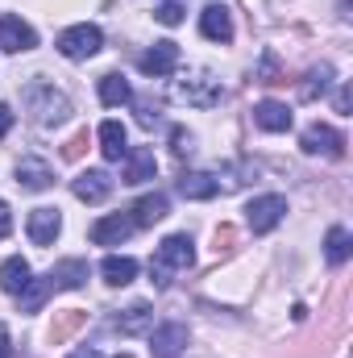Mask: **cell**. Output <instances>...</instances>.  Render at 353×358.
I'll return each mask as SVG.
<instances>
[{"instance_id": "1", "label": "cell", "mask_w": 353, "mask_h": 358, "mask_svg": "<svg viewBox=\"0 0 353 358\" xmlns=\"http://www.w3.org/2000/svg\"><path fill=\"white\" fill-rule=\"evenodd\" d=\"M100 46H104V34H100L96 25H88V21L59 34V55H63V59H91Z\"/></svg>"}, {"instance_id": "2", "label": "cell", "mask_w": 353, "mask_h": 358, "mask_svg": "<svg viewBox=\"0 0 353 358\" xmlns=\"http://www.w3.org/2000/svg\"><path fill=\"white\" fill-rule=\"evenodd\" d=\"M283 217H287V200L283 196H254L250 208H246V221H250L254 234H270Z\"/></svg>"}, {"instance_id": "3", "label": "cell", "mask_w": 353, "mask_h": 358, "mask_svg": "<svg viewBox=\"0 0 353 358\" xmlns=\"http://www.w3.org/2000/svg\"><path fill=\"white\" fill-rule=\"evenodd\" d=\"M191 263H195V246H191V238H187V234H171V238L158 246V283H167L163 271H187Z\"/></svg>"}, {"instance_id": "4", "label": "cell", "mask_w": 353, "mask_h": 358, "mask_svg": "<svg viewBox=\"0 0 353 358\" xmlns=\"http://www.w3.org/2000/svg\"><path fill=\"white\" fill-rule=\"evenodd\" d=\"M308 155H324V159H341L345 155V134H337L333 125H308L303 129V142H299Z\"/></svg>"}, {"instance_id": "5", "label": "cell", "mask_w": 353, "mask_h": 358, "mask_svg": "<svg viewBox=\"0 0 353 358\" xmlns=\"http://www.w3.org/2000/svg\"><path fill=\"white\" fill-rule=\"evenodd\" d=\"M29 108L38 113V121H42V125H63V121L71 117L67 96H59L54 88H33V96H29Z\"/></svg>"}, {"instance_id": "6", "label": "cell", "mask_w": 353, "mask_h": 358, "mask_svg": "<svg viewBox=\"0 0 353 358\" xmlns=\"http://www.w3.org/2000/svg\"><path fill=\"white\" fill-rule=\"evenodd\" d=\"M33 46H38V34L21 17H0V50L4 55H21V50H33Z\"/></svg>"}, {"instance_id": "7", "label": "cell", "mask_w": 353, "mask_h": 358, "mask_svg": "<svg viewBox=\"0 0 353 358\" xmlns=\"http://www.w3.org/2000/svg\"><path fill=\"white\" fill-rule=\"evenodd\" d=\"M183 346H187V325H179V321H167L150 334V355L154 358H179Z\"/></svg>"}, {"instance_id": "8", "label": "cell", "mask_w": 353, "mask_h": 358, "mask_svg": "<svg viewBox=\"0 0 353 358\" xmlns=\"http://www.w3.org/2000/svg\"><path fill=\"white\" fill-rule=\"evenodd\" d=\"M59 229H63V213L59 208H33L29 213V242L33 246H54Z\"/></svg>"}, {"instance_id": "9", "label": "cell", "mask_w": 353, "mask_h": 358, "mask_svg": "<svg viewBox=\"0 0 353 358\" xmlns=\"http://www.w3.org/2000/svg\"><path fill=\"white\" fill-rule=\"evenodd\" d=\"M129 234H133V221H129V217H121V213L100 217V221L91 225V242H96V246H121Z\"/></svg>"}, {"instance_id": "10", "label": "cell", "mask_w": 353, "mask_h": 358, "mask_svg": "<svg viewBox=\"0 0 353 358\" xmlns=\"http://www.w3.org/2000/svg\"><path fill=\"white\" fill-rule=\"evenodd\" d=\"M179 67V46L175 42H154L146 55H142V71L146 76H171Z\"/></svg>"}, {"instance_id": "11", "label": "cell", "mask_w": 353, "mask_h": 358, "mask_svg": "<svg viewBox=\"0 0 353 358\" xmlns=\"http://www.w3.org/2000/svg\"><path fill=\"white\" fill-rule=\"evenodd\" d=\"M71 192H75L84 204H100V200H108V192H112V179H108V171H84V176H75Z\"/></svg>"}, {"instance_id": "12", "label": "cell", "mask_w": 353, "mask_h": 358, "mask_svg": "<svg viewBox=\"0 0 353 358\" xmlns=\"http://www.w3.org/2000/svg\"><path fill=\"white\" fill-rule=\"evenodd\" d=\"M200 29H204V38H212V42H229V38H233V17H229V8H225V4H208V8L200 13Z\"/></svg>"}, {"instance_id": "13", "label": "cell", "mask_w": 353, "mask_h": 358, "mask_svg": "<svg viewBox=\"0 0 353 358\" xmlns=\"http://www.w3.org/2000/svg\"><path fill=\"white\" fill-rule=\"evenodd\" d=\"M171 213V200L163 196V192H150V196H142L137 204H133V225H142V229H150V225H158L163 217Z\"/></svg>"}, {"instance_id": "14", "label": "cell", "mask_w": 353, "mask_h": 358, "mask_svg": "<svg viewBox=\"0 0 353 358\" xmlns=\"http://www.w3.org/2000/svg\"><path fill=\"white\" fill-rule=\"evenodd\" d=\"M17 183H21L25 192H46V187L54 183V171H50L42 159H21V163H17Z\"/></svg>"}, {"instance_id": "15", "label": "cell", "mask_w": 353, "mask_h": 358, "mask_svg": "<svg viewBox=\"0 0 353 358\" xmlns=\"http://www.w3.org/2000/svg\"><path fill=\"white\" fill-rule=\"evenodd\" d=\"M179 96H183L187 104L208 108V104H216V100H220V88H216V80H208V76H191V80H183V84H179Z\"/></svg>"}, {"instance_id": "16", "label": "cell", "mask_w": 353, "mask_h": 358, "mask_svg": "<svg viewBox=\"0 0 353 358\" xmlns=\"http://www.w3.org/2000/svg\"><path fill=\"white\" fill-rule=\"evenodd\" d=\"M254 121H258L262 129H270V134H287L295 117H291L287 104H278V100H262V104L254 108Z\"/></svg>"}, {"instance_id": "17", "label": "cell", "mask_w": 353, "mask_h": 358, "mask_svg": "<svg viewBox=\"0 0 353 358\" xmlns=\"http://www.w3.org/2000/svg\"><path fill=\"white\" fill-rule=\"evenodd\" d=\"M100 155H104L108 163H121V159L129 155V146H125V125H121V121H104V125H100Z\"/></svg>"}, {"instance_id": "18", "label": "cell", "mask_w": 353, "mask_h": 358, "mask_svg": "<svg viewBox=\"0 0 353 358\" xmlns=\"http://www.w3.org/2000/svg\"><path fill=\"white\" fill-rule=\"evenodd\" d=\"M29 279H33V271H29V263H25L21 255H13V259H4V263H0V287H4L8 296H17Z\"/></svg>"}, {"instance_id": "19", "label": "cell", "mask_w": 353, "mask_h": 358, "mask_svg": "<svg viewBox=\"0 0 353 358\" xmlns=\"http://www.w3.org/2000/svg\"><path fill=\"white\" fill-rule=\"evenodd\" d=\"M100 275H104V283H112V287H125V283H133L137 263H133L129 255H108V259L100 263Z\"/></svg>"}, {"instance_id": "20", "label": "cell", "mask_w": 353, "mask_h": 358, "mask_svg": "<svg viewBox=\"0 0 353 358\" xmlns=\"http://www.w3.org/2000/svg\"><path fill=\"white\" fill-rule=\"evenodd\" d=\"M125 159L129 163H125V179L121 183H146V179H154V171H158L154 150H129Z\"/></svg>"}, {"instance_id": "21", "label": "cell", "mask_w": 353, "mask_h": 358, "mask_svg": "<svg viewBox=\"0 0 353 358\" xmlns=\"http://www.w3.org/2000/svg\"><path fill=\"white\" fill-rule=\"evenodd\" d=\"M216 192H220V183L212 176H204V171H187L179 179V196H187V200H212Z\"/></svg>"}, {"instance_id": "22", "label": "cell", "mask_w": 353, "mask_h": 358, "mask_svg": "<svg viewBox=\"0 0 353 358\" xmlns=\"http://www.w3.org/2000/svg\"><path fill=\"white\" fill-rule=\"evenodd\" d=\"M100 100H104L108 108H121V104H129V100H133V92H129V80H125V76H117V71L100 76Z\"/></svg>"}, {"instance_id": "23", "label": "cell", "mask_w": 353, "mask_h": 358, "mask_svg": "<svg viewBox=\"0 0 353 358\" xmlns=\"http://www.w3.org/2000/svg\"><path fill=\"white\" fill-rule=\"evenodd\" d=\"M54 292V279L50 275H42V279H29L21 292H17V300H21V313H38L42 308V300Z\"/></svg>"}, {"instance_id": "24", "label": "cell", "mask_w": 353, "mask_h": 358, "mask_svg": "<svg viewBox=\"0 0 353 358\" xmlns=\"http://www.w3.org/2000/svg\"><path fill=\"white\" fill-rule=\"evenodd\" d=\"M50 279H54V292L59 287H84L88 283V263L84 259H67V263H59L50 271Z\"/></svg>"}, {"instance_id": "25", "label": "cell", "mask_w": 353, "mask_h": 358, "mask_svg": "<svg viewBox=\"0 0 353 358\" xmlns=\"http://www.w3.org/2000/svg\"><path fill=\"white\" fill-rule=\"evenodd\" d=\"M154 321V313H150V304H133V308H125L117 321H112V329H121V334H142L146 325Z\"/></svg>"}, {"instance_id": "26", "label": "cell", "mask_w": 353, "mask_h": 358, "mask_svg": "<svg viewBox=\"0 0 353 358\" xmlns=\"http://www.w3.org/2000/svg\"><path fill=\"white\" fill-rule=\"evenodd\" d=\"M350 234H345V229H341V225H337V229H329V238H324V255H329V263H333V267H341V263H345V259H350Z\"/></svg>"}, {"instance_id": "27", "label": "cell", "mask_w": 353, "mask_h": 358, "mask_svg": "<svg viewBox=\"0 0 353 358\" xmlns=\"http://www.w3.org/2000/svg\"><path fill=\"white\" fill-rule=\"evenodd\" d=\"M88 321V313H80V308H71V313H63L54 325H50V342H63V338H71L80 325Z\"/></svg>"}, {"instance_id": "28", "label": "cell", "mask_w": 353, "mask_h": 358, "mask_svg": "<svg viewBox=\"0 0 353 358\" xmlns=\"http://www.w3.org/2000/svg\"><path fill=\"white\" fill-rule=\"evenodd\" d=\"M329 80H333V67H316V71H308V84L299 88V96H303V100H316V96H324Z\"/></svg>"}, {"instance_id": "29", "label": "cell", "mask_w": 353, "mask_h": 358, "mask_svg": "<svg viewBox=\"0 0 353 358\" xmlns=\"http://www.w3.org/2000/svg\"><path fill=\"white\" fill-rule=\"evenodd\" d=\"M154 17H158L163 25H179V21H183V4H179V0H163Z\"/></svg>"}, {"instance_id": "30", "label": "cell", "mask_w": 353, "mask_h": 358, "mask_svg": "<svg viewBox=\"0 0 353 358\" xmlns=\"http://www.w3.org/2000/svg\"><path fill=\"white\" fill-rule=\"evenodd\" d=\"M84 150H88V129H80V134H75V138L63 146V159H80Z\"/></svg>"}, {"instance_id": "31", "label": "cell", "mask_w": 353, "mask_h": 358, "mask_svg": "<svg viewBox=\"0 0 353 358\" xmlns=\"http://www.w3.org/2000/svg\"><path fill=\"white\" fill-rule=\"evenodd\" d=\"M233 242H237L233 225H220V229H216V255H220V250H233Z\"/></svg>"}, {"instance_id": "32", "label": "cell", "mask_w": 353, "mask_h": 358, "mask_svg": "<svg viewBox=\"0 0 353 358\" xmlns=\"http://www.w3.org/2000/svg\"><path fill=\"white\" fill-rule=\"evenodd\" d=\"M171 142H175V155H191V134L187 129H175Z\"/></svg>"}, {"instance_id": "33", "label": "cell", "mask_w": 353, "mask_h": 358, "mask_svg": "<svg viewBox=\"0 0 353 358\" xmlns=\"http://www.w3.org/2000/svg\"><path fill=\"white\" fill-rule=\"evenodd\" d=\"M8 129H13V108H8V104H0V138H4Z\"/></svg>"}, {"instance_id": "34", "label": "cell", "mask_w": 353, "mask_h": 358, "mask_svg": "<svg viewBox=\"0 0 353 358\" xmlns=\"http://www.w3.org/2000/svg\"><path fill=\"white\" fill-rule=\"evenodd\" d=\"M8 229H13V217H8V204L0 200V238H8Z\"/></svg>"}, {"instance_id": "35", "label": "cell", "mask_w": 353, "mask_h": 358, "mask_svg": "<svg viewBox=\"0 0 353 358\" xmlns=\"http://www.w3.org/2000/svg\"><path fill=\"white\" fill-rule=\"evenodd\" d=\"M67 358H100V350H91V346H80V350H71Z\"/></svg>"}, {"instance_id": "36", "label": "cell", "mask_w": 353, "mask_h": 358, "mask_svg": "<svg viewBox=\"0 0 353 358\" xmlns=\"http://www.w3.org/2000/svg\"><path fill=\"white\" fill-rule=\"evenodd\" d=\"M337 108H341V113H350V88H341V96H337Z\"/></svg>"}, {"instance_id": "37", "label": "cell", "mask_w": 353, "mask_h": 358, "mask_svg": "<svg viewBox=\"0 0 353 358\" xmlns=\"http://www.w3.org/2000/svg\"><path fill=\"white\" fill-rule=\"evenodd\" d=\"M8 355H13V346H8V334L0 329V358H8Z\"/></svg>"}, {"instance_id": "38", "label": "cell", "mask_w": 353, "mask_h": 358, "mask_svg": "<svg viewBox=\"0 0 353 358\" xmlns=\"http://www.w3.org/2000/svg\"><path fill=\"white\" fill-rule=\"evenodd\" d=\"M117 358H133V355H117Z\"/></svg>"}]
</instances>
